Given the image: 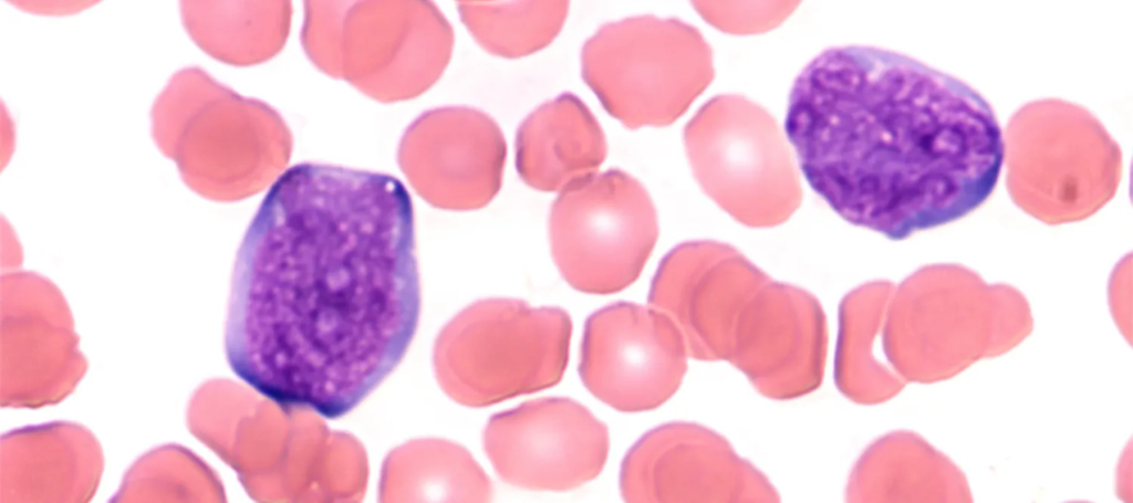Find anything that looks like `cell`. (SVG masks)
Wrapping results in <instances>:
<instances>
[{
	"label": "cell",
	"instance_id": "obj_1",
	"mask_svg": "<svg viewBox=\"0 0 1133 503\" xmlns=\"http://www.w3.org/2000/svg\"><path fill=\"white\" fill-rule=\"evenodd\" d=\"M419 313L406 187L388 174L300 163L271 185L239 248L226 357L277 405L337 419L399 365Z\"/></svg>",
	"mask_w": 1133,
	"mask_h": 503
},
{
	"label": "cell",
	"instance_id": "obj_2",
	"mask_svg": "<svg viewBox=\"0 0 1133 503\" xmlns=\"http://www.w3.org/2000/svg\"><path fill=\"white\" fill-rule=\"evenodd\" d=\"M784 130L833 211L896 241L979 208L1005 160L1002 130L976 90L873 46L815 56L793 82Z\"/></svg>",
	"mask_w": 1133,
	"mask_h": 503
},
{
	"label": "cell",
	"instance_id": "obj_3",
	"mask_svg": "<svg viewBox=\"0 0 1133 503\" xmlns=\"http://www.w3.org/2000/svg\"><path fill=\"white\" fill-rule=\"evenodd\" d=\"M648 304L673 319L688 355L731 363L766 397L798 398L822 381L827 327L818 301L728 245L674 248L653 277Z\"/></svg>",
	"mask_w": 1133,
	"mask_h": 503
},
{
	"label": "cell",
	"instance_id": "obj_4",
	"mask_svg": "<svg viewBox=\"0 0 1133 503\" xmlns=\"http://www.w3.org/2000/svg\"><path fill=\"white\" fill-rule=\"evenodd\" d=\"M1014 199L1048 222L1081 219L1114 192L1121 157L1100 120L1059 98L1029 102L1004 136Z\"/></svg>",
	"mask_w": 1133,
	"mask_h": 503
},
{
	"label": "cell",
	"instance_id": "obj_5",
	"mask_svg": "<svg viewBox=\"0 0 1133 503\" xmlns=\"http://www.w3.org/2000/svg\"><path fill=\"white\" fill-rule=\"evenodd\" d=\"M582 76L625 127L665 126L708 81V50L693 27L640 15L606 23L582 49Z\"/></svg>",
	"mask_w": 1133,
	"mask_h": 503
},
{
	"label": "cell",
	"instance_id": "obj_6",
	"mask_svg": "<svg viewBox=\"0 0 1133 503\" xmlns=\"http://www.w3.org/2000/svg\"><path fill=\"white\" fill-rule=\"evenodd\" d=\"M571 334V318L560 307L479 301L446 333L449 381L464 402L478 407L550 388L566 369Z\"/></svg>",
	"mask_w": 1133,
	"mask_h": 503
},
{
	"label": "cell",
	"instance_id": "obj_7",
	"mask_svg": "<svg viewBox=\"0 0 1133 503\" xmlns=\"http://www.w3.org/2000/svg\"><path fill=\"white\" fill-rule=\"evenodd\" d=\"M552 259L563 279L589 294H612L634 283L658 237L645 187L610 169L562 190L549 217Z\"/></svg>",
	"mask_w": 1133,
	"mask_h": 503
},
{
	"label": "cell",
	"instance_id": "obj_8",
	"mask_svg": "<svg viewBox=\"0 0 1133 503\" xmlns=\"http://www.w3.org/2000/svg\"><path fill=\"white\" fill-rule=\"evenodd\" d=\"M686 355L684 338L668 315L617 302L586 319L579 374L588 390L612 408L646 411L676 392Z\"/></svg>",
	"mask_w": 1133,
	"mask_h": 503
},
{
	"label": "cell",
	"instance_id": "obj_9",
	"mask_svg": "<svg viewBox=\"0 0 1133 503\" xmlns=\"http://www.w3.org/2000/svg\"><path fill=\"white\" fill-rule=\"evenodd\" d=\"M484 447L505 482L566 491L601 473L610 441L606 426L586 407L570 398L545 397L491 416Z\"/></svg>",
	"mask_w": 1133,
	"mask_h": 503
},
{
	"label": "cell",
	"instance_id": "obj_10",
	"mask_svg": "<svg viewBox=\"0 0 1133 503\" xmlns=\"http://www.w3.org/2000/svg\"><path fill=\"white\" fill-rule=\"evenodd\" d=\"M626 502L778 501L768 480L716 432L671 422L644 434L620 476Z\"/></svg>",
	"mask_w": 1133,
	"mask_h": 503
},
{
	"label": "cell",
	"instance_id": "obj_11",
	"mask_svg": "<svg viewBox=\"0 0 1133 503\" xmlns=\"http://www.w3.org/2000/svg\"><path fill=\"white\" fill-rule=\"evenodd\" d=\"M768 119L760 128L732 123L710 130L693 118L684 132L687 156L704 191L752 227L781 222L800 200L790 154Z\"/></svg>",
	"mask_w": 1133,
	"mask_h": 503
},
{
	"label": "cell",
	"instance_id": "obj_12",
	"mask_svg": "<svg viewBox=\"0 0 1133 503\" xmlns=\"http://www.w3.org/2000/svg\"><path fill=\"white\" fill-rule=\"evenodd\" d=\"M606 154L601 125L570 93L536 108L517 130V171L524 184L540 191L563 190L593 176Z\"/></svg>",
	"mask_w": 1133,
	"mask_h": 503
},
{
	"label": "cell",
	"instance_id": "obj_13",
	"mask_svg": "<svg viewBox=\"0 0 1133 503\" xmlns=\"http://www.w3.org/2000/svg\"><path fill=\"white\" fill-rule=\"evenodd\" d=\"M438 150L439 200L450 209L488 205L498 193L507 144L498 124L480 111L447 115Z\"/></svg>",
	"mask_w": 1133,
	"mask_h": 503
},
{
	"label": "cell",
	"instance_id": "obj_14",
	"mask_svg": "<svg viewBox=\"0 0 1133 503\" xmlns=\"http://www.w3.org/2000/svg\"><path fill=\"white\" fill-rule=\"evenodd\" d=\"M466 23L489 53L516 59L532 54L559 34L568 1L476 2L462 7Z\"/></svg>",
	"mask_w": 1133,
	"mask_h": 503
}]
</instances>
